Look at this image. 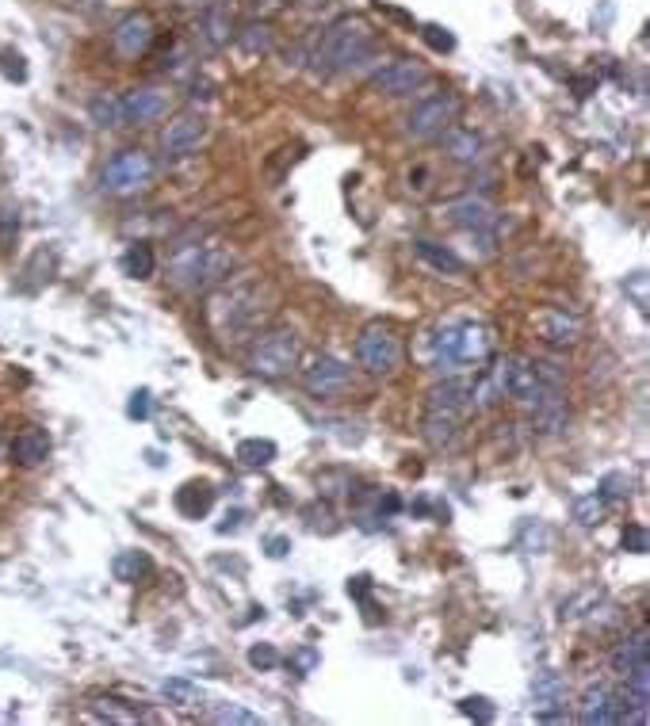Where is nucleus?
Returning <instances> with one entry per match:
<instances>
[{
    "label": "nucleus",
    "instance_id": "2eb2a0df",
    "mask_svg": "<svg viewBox=\"0 0 650 726\" xmlns=\"http://www.w3.org/2000/svg\"><path fill=\"white\" fill-rule=\"evenodd\" d=\"M169 115V92L161 88H134L130 96H123V119L127 127H146Z\"/></svg>",
    "mask_w": 650,
    "mask_h": 726
},
{
    "label": "nucleus",
    "instance_id": "bb28decb",
    "mask_svg": "<svg viewBox=\"0 0 650 726\" xmlns=\"http://www.w3.org/2000/svg\"><path fill=\"white\" fill-rule=\"evenodd\" d=\"M543 337L551 344H559V348H566V344H574L578 337H582V321L570 318V314H547V321H543Z\"/></svg>",
    "mask_w": 650,
    "mask_h": 726
},
{
    "label": "nucleus",
    "instance_id": "c9c22d12",
    "mask_svg": "<svg viewBox=\"0 0 650 726\" xmlns=\"http://www.w3.org/2000/svg\"><path fill=\"white\" fill-rule=\"evenodd\" d=\"M421 39L433 46L436 54H448V50H455V35L448 31V27H436V23L421 27Z\"/></svg>",
    "mask_w": 650,
    "mask_h": 726
},
{
    "label": "nucleus",
    "instance_id": "79ce46f5",
    "mask_svg": "<svg viewBox=\"0 0 650 726\" xmlns=\"http://www.w3.org/2000/svg\"><path fill=\"white\" fill-rule=\"evenodd\" d=\"M631 291H635V306L647 310V276H643V272H635V287H631Z\"/></svg>",
    "mask_w": 650,
    "mask_h": 726
},
{
    "label": "nucleus",
    "instance_id": "f8f14e48",
    "mask_svg": "<svg viewBox=\"0 0 650 726\" xmlns=\"http://www.w3.org/2000/svg\"><path fill=\"white\" fill-rule=\"evenodd\" d=\"M303 383L314 398L329 402V398H341V394L352 390V371L341 360H333V356H318V360L306 367Z\"/></svg>",
    "mask_w": 650,
    "mask_h": 726
},
{
    "label": "nucleus",
    "instance_id": "58836bf2",
    "mask_svg": "<svg viewBox=\"0 0 650 726\" xmlns=\"http://www.w3.org/2000/svg\"><path fill=\"white\" fill-rule=\"evenodd\" d=\"M150 409H153L150 390H134V394H130V402H127L130 421H146V417H150Z\"/></svg>",
    "mask_w": 650,
    "mask_h": 726
},
{
    "label": "nucleus",
    "instance_id": "37998d69",
    "mask_svg": "<svg viewBox=\"0 0 650 726\" xmlns=\"http://www.w3.org/2000/svg\"><path fill=\"white\" fill-rule=\"evenodd\" d=\"M287 551H291V539H283V535H272V539H268V555L272 558H283Z\"/></svg>",
    "mask_w": 650,
    "mask_h": 726
},
{
    "label": "nucleus",
    "instance_id": "f03ea898",
    "mask_svg": "<svg viewBox=\"0 0 650 726\" xmlns=\"http://www.w3.org/2000/svg\"><path fill=\"white\" fill-rule=\"evenodd\" d=\"M490 348H494V329L486 321H455L433 337V367L440 375H459L486 360Z\"/></svg>",
    "mask_w": 650,
    "mask_h": 726
},
{
    "label": "nucleus",
    "instance_id": "473e14b6",
    "mask_svg": "<svg viewBox=\"0 0 650 726\" xmlns=\"http://www.w3.org/2000/svg\"><path fill=\"white\" fill-rule=\"evenodd\" d=\"M238 43L245 54H268L272 50V27L268 23H253L238 35Z\"/></svg>",
    "mask_w": 650,
    "mask_h": 726
},
{
    "label": "nucleus",
    "instance_id": "72a5a7b5",
    "mask_svg": "<svg viewBox=\"0 0 650 726\" xmlns=\"http://www.w3.org/2000/svg\"><path fill=\"white\" fill-rule=\"evenodd\" d=\"M597 493H601L605 505H620V501H628L631 497V478L628 474H620V470H616V474H605Z\"/></svg>",
    "mask_w": 650,
    "mask_h": 726
},
{
    "label": "nucleus",
    "instance_id": "dca6fc26",
    "mask_svg": "<svg viewBox=\"0 0 650 726\" xmlns=\"http://www.w3.org/2000/svg\"><path fill=\"white\" fill-rule=\"evenodd\" d=\"M203 138H207V119L188 111V115H180V119L169 123L165 138H161V150L169 153V157H188V153L199 150Z\"/></svg>",
    "mask_w": 650,
    "mask_h": 726
},
{
    "label": "nucleus",
    "instance_id": "4468645a",
    "mask_svg": "<svg viewBox=\"0 0 650 726\" xmlns=\"http://www.w3.org/2000/svg\"><path fill=\"white\" fill-rule=\"evenodd\" d=\"M444 218L452 226H459V230H467V234H486L498 214H494V207L482 195H459L452 203H444Z\"/></svg>",
    "mask_w": 650,
    "mask_h": 726
},
{
    "label": "nucleus",
    "instance_id": "7ed1b4c3",
    "mask_svg": "<svg viewBox=\"0 0 650 726\" xmlns=\"http://www.w3.org/2000/svg\"><path fill=\"white\" fill-rule=\"evenodd\" d=\"M260 295H264V283H257V279L234 283L222 295H215V302L207 306V314H211V325H215L218 337L238 341L241 333H253L260 321L272 314V306H264Z\"/></svg>",
    "mask_w": 650,
    "mask_h": 726
},
{
    "label": "nucleus",
    "instance_id": "1a4fd4ad",
    "mask_svg": "<svg viewBox=\"0 0 650 726\" xmlns=\"http://www.w3.org/2000/svg\"><path fill=\"white\" fill-rule=\"evenodd\" d=\"M528 425H532L536 436H547V440L563 436L570 428V402H566L563 386H543L540 394L528 402Z\"/></svg>",
    "mask_w": 650,
    "mask_h": 726
},
{
    "label": "nucleus",
    "instance_id": "a211bd4d",
    "mask_svg": "<svg viewBox=\"0 0 650 726\" xmlns=\"http://www.w3.org/2000/svg\"><path fill=\"white\" fill-rule=\"evenodd\" d=\"M532 700H536V719H563L566 715V681L559 673H540L532 681Z\"/></svg>",
    "mask_w": 650,
    "mask_h": 726
},
{
    "label": "nucleus",
    "instance_id": "e433bc0d",
    "mask_svg": "<svg viewBox=\"0 0 650 726\" xmlns=\"http://www.w3.org/2000/svg\"><path fill=\"white\" fill-rule=\"evenodd\" d=\"M249 665H253V669H276V665H280V650H276L272 642H257V646L249 650Z\"/></svg>",
    "mask_w": 650,
    "mask_h": 726
},
{
    "label": "nucleus",
    "instance_id": "b1692460",
    "mask_svg": "<svg viewBox=\"0 0 650 726\" xmlns=\"http://www.w3.org/2000/svg\"><path fill=\"white\" fill-rule=\"evenodd\" d=\"M413 253L425 260L429 268H436L440 276H463V272H467V264L455 257L452 249H444V245H436V241H425V237L413 241Z\"/></svg>",
    "mask_w": 650,
    "mask_h": 726
},
{
    "label": "nucleus",
    "instance_id": "cd10ccee",
    "mask_svg": "<svg viewBox=\"0 0 650 726\" xmlns=\"http://www.w3.org/2000/svg\"><path fill=\"white\" fill-rule=\"evenodd\" d=\"M111 570H115V577H119V581L134 585V581H142V577L150 574L153 562L146 555H142V551H123V555H115Z\"/></svg>",
    "mask_w": 650,
    "mask_h": 726
},
{
    "label": "nucleus",
    "instance_id": "7c9ffc66",
    "mask_svg": "<svg viewBox=\"0 0 650 726\" xmlns=\"http://www.w3.org/2000/svg\"><path fill=\"white\" fill-rule=\"evenodd\" d=\"M608 505L601 501V493H582L578 501H574V520L582 524V528H597L601 520H605Z\"/></svg>",
    "mask_w": 650,
    "mask_h": 726
},
{
    "label": "nucleus",
    "instance_id": "a878e982",
    "mask_svg": "<svg viewBox=\"0 0 650 726\" xmlns=\"http://www.w3.org/2000/svg\"><path fill=\"white\" fill-rule=\"evenodd\" d=\"M459 417H448V413H433V409H425V440L433 444V448H448L455 436H459Z\"/></svg>",
    "mask_w": 650,
    "mask_h": 726
},
{
    "label": "nucleus",
    "instance_id": "c85d7f7f",
    "mask_svg": "<svg viewBox=\"0 0 650 726\" xmlns=\"http://www.w3.org/2000/svg\"><path fill=\"white\" fill-rule=\"evenodd\" d=\"M153 268H157V257H153L150 245H130L127 253H123V272H127L130 279H150Z\"/></svg>",
    "mask_w": 650,
    "mask_h": 726
},
{
    "label": "nucleus",
    "instance_id": "c756f323",
    "mask_svg": "<svg viewBox=\"0 0 650 726\" xmlns=\"http://www.w3.org/2000/svg\"><path fill=\"white\" fill-rule=\"evenodd\" d=\"M276 444H272V440H241L238 444V463L241 467H268V463H272V459H276Z\"/></svg>",
    "mask_w": 650,
    "mask_h": 726
},
{
    "label": "nucleus",
    "instance_id": "20e7f679",
    "mask_svg": "<svg viewBox=\"0 0 650 726\" xmlns=\"http://www.w3.org/2000/svg\"><path fill=\"white\" fill-rule=\"evenodd\" d=\"M234 268V249L226 245H180L169 260V279L180 291H215Z\"/></svg>",
    "mask_w": 650,
    "mask_h": 726
},
{
    "label": "nucleus",
    "instance_id": "ddd939ff",
    "mask_svg": "<svg viewBox=\"0 0 650 726\" xmlns=\"http://www.w3.org/2000/svg\"><path fill=\"white\" fill-rule=\"evenodd\" d=\"M429 409H433V413H448V417L467 421V417L475 413V386L467 383V379L448 375L444 383H436L433 390H429Z\"/></svg>",
    "mask_w": 650,
    "mask_h": 726
},
{
    "label": "nucleus",
    "instance_id": "f257e3e1",
    "mask_svg": "<svg viewBox=\"0 0 650 726\" xmlns=\"http://www.w3.org/2000/svg\"><path fill=\"white\" fill-rule=\"evenodd\" d=\"M375 58V35L364 20H341L325 31L314 54H310V69L318 77H333V73H352L364 69Z\"/></svg>",
    "mask_w": 650,
    "mask_h": 726
},
{
    "label": "nucleus",
    "instance_id": "a19ab883",
    "mask_svg": "<svg viewBox=\"0 0 650 726\" xmlns=\"http://www.w3.org/2000/svg\"><path fill=\"white\" fill-rule=\"evenodd\" d=\"M536 543L547 547V543H551V535H547L543 524H528V528H524V547H536Z\"/></svg>",
    "mask_w": 650,
    "mask_h": 726
},
{
    "label": "nucleus",
    "instance_id": "4c0bfd02",
    "mask_svg": "<svg viewBox=\"0 0 650 726\" xmlns=\"http://www.w3.org/2000/svg\"><path fill=\"white\" fill-rule=\"evenodd\" d=\"M459 711L471 715V719H478V723H490V719H494V707H490V700H482V696H467V700L459 704Z\"/></svg>",
    "mask_w": 650,
    "mask_h": 726
},
{
    "label": "nucleus",
    "instance_id": "c03bdc74",
    "mask_svg": "<svg viewBox=\"0 0 650 726\" xmlns=\"http://www.w3.org/2000/svg\"><path fill=\"white\" fill-rule=\"evenodd\" d=\"M368 577H356V581H348V597H356V600H364L368 597Z\"/></svg>",
    "mask_w": 650,
    "mask_h": 726
},
{
    "label": "nucleus",
    "instance_id": "aec40b11",
    "mask_svg": "<svg viewBox=\"0 0 650 726\" xmlns=\"http://www.w3.org/2000/svg\"><path fill=\"white\" fill-rule=\"evenodd\" d=\"M234 35V16L226 4H211L203 16H199V43L207 50H222Z\"/></svg>",
    "mask_w": 650,
    "mask_h": 726
},
{
    "label": "nucleus",
    "instance_id": "2f4dec72",
    "mask_svg": "<svg viewBox=\"0 0 650 726\" xmlns=\"http://www.w3.org/2000/svg\"><path fill=\"white\" fill-rule=\"evenodd\" d=\"M165 696L180 707H199L203 704V688L192 681H184V677H173V681H165Z\"/></svg>",
    "mask_w": 650,
    "mask_h": 726
},
{
    "label": "nucleus",
    "instance_id": "9d476101",
    "mask_svg": "<svg viewBox=\"0 0 650 726\" xmlns=\"http://www.w3.org/2000/svg\"><path fill=\"white\" fill-rule=\"evenodd\" d=\"M356 360L364 371L371 375H394L398 371V363H402V344L398 337L390 333V329H368L360 341H356Z\"/></svg>",
    "mask_w": 650,
    "mask_h": 726
},
{
    "label": "nucleus",
    "instance_id": "a18cd8bd",
    "mask_svg": "<svg viewBox=\"0 0 650 726\" xmlns=\"http://www.w3.org/2000/svg\"><path fill=\"white\" fill-rule=\"evenodd\" d=\"M295 665H299V669H303V673H310V669H314V665H318V654H314V650H310V646H306V650H299V658H295Z\"/></svg>",
    "mask_w": 650,
    "mask_h": 726
},
{
    "label": "nucleus",
    "instance_id": "49530a36",
    "mask_svg": "<svg viewBox=\"0 0 650 726\" xmlns=\"http://www.w3.org/2000/svg\"><path fill=\"white\" fill-rule=\"evenodd\" d=\"M226 520H230V524H218V532H238L241 520H245V513H241V509H238V513H230V516H226Z\"/></svg>",
    "mask_w": 650,
    "mask_h": 726
},
{
    "label": "nucleus",
    "instance_id": "0eeeda50",
    "mask_svg": "<svg viewBox=\"0 0 650 726\" xmlns=\"http://www.w3.org/2000/svg\"><path fill=\"white\" fill-rule=\"evenodd\" d=\"M459 119V96L455 92H433L421 104H413L406 115V134L413 142H433Z\"/></svg>",
    "mask_w": 650,
    "mask_h": 726
},
{
    "label": "nucleus",
    "instance_id": "393cba45",
    "mask_svg": "<svg viewBox=\"0 0 650 726\" xmlns=\"http://www.w3.org/2000/svg\"><path fill=\"white\" fill-rule=\"evenodd\" d=\"M88 115H92V123H96L100 130L127 127V119H123V100H119V96H111V92H100V96L88 104Z\"/></svg>",
    "mask_w": 650,
    "mask_h": 726
},
{
    "label": "nucleus",
    "instance_id": "423d86ee",
    "mask_svg": "<svg viewBox=\"0 0 650 726\" xmlns=\"http://www.w3.org/2000/svg\"><path fill=\"white\" fill-rule=\"evenodd\" d=\"M486 383H490V390L498 394V402L513 398L520 406H528V402L543 390L540 375H536V363L524 360V356H505V360H498L494 363V371L486 375Z\"/></svg>",
    "mask_w": 650,
    "mask_h": 726
},
{
    "label": "nucleus",
    "instance_id": "f3484780",
    "mask_svg": "<svg viewBox=\"0 0 650 726\" xmlns=\"http://www.w3.org/2000/svg\"><path fill=\"white\" fill-rule=\"evenodd\" d=\"M157 39V31H153V20L150 16H142V12H134L127 20L115 27V35H111V46L123 54V58H142L146 50L153 46Z\"/></svg>",
    "mask_w": 650,
    "mask_h": 726
},
{
    "label": "nucleus",
    "instance_id": "6ab92c4d",
    "mask_svg": "<svg viewBox=\"0 0 650 726\" xmlns=\"http://www.w3.org/2000/svg\"><path fill=\"white\" fill-rule=\"evenodd\" d=\"M8 459L16 463V467H39L50 459V436H46L43 428H23L12 436V444H8Z\"/></svg>",
    "mask_w": 650,
    "mask_h": 726
},
{
    "label": "nucleus",
    "instance_id": "6e6552de",
    "mask_svg": "<svg viewBox=\"0 0 650 726\" xmlns=\"http://www.w3.org/2000/svg\"><path fill=\"white\" fill-rule=\"evenodd\" d=\"M153 180V157L142 150H123L111 157L104 169V192L108 195H134Z\"/></svg>",
    "mask_w": 650,
    "mask_h": 726
},
{
    "label": "nucleus",
    "instance_id": "f704fd0d",
    "mask_svg": "<svg viewBox=\"0 0 650 726\" xmlns=\"http://www.w3.org/2000/svg\"><path fill=\"white\" fill-rule=\"evenodd\" d=\"M211 719H215V723H234V726H260V715H253V711H245V707H238V704L211 707Z\"/></svg>",
    "mask_w": 650,
    "mask_h": 726
},
{
    "label": "nucleus",
    "instance_id": "4be33fe9",
    "mask_svg": "<svg viewBox=\"0 0 650 726\" xmlns=\"http://www.w3.org/2000/svg\"><path fill=\"white\" fill-rule=\"evenodd\" d=\"M440 142H444V153L459 161V165H478L482 161V138H478L475 130H463V127H448L440 134Z\"/></svg>",
    "mask_w": 650,
    "mask_h": 726
},
{
    "label": "nucleus",
    "instance_id": "ea45409f",
    "mask_svg": "<svg viewBox=\"0 0 650 726\" xmlns=\"http://www.w3.org/2000/svg\"><path fill=\"white\" fill-rule=\"evenodd\" d=\"M624 551H631V555H647V551H650L647 528H639V524H631L628 532H624Z\"/></svg>",
    "mask_w": 650,
    "mask_h": 726
},
{
    "label": "nucleus",
    "instance_id": "39448f33",
    "mask_svg": "<svg viewBox=\"0 0 650 726\" xmlns=\"http://www.w3.org/2000/svg\"><path fill=\"white\" fill-rule=\"evenodd\" d=\"M295 363H299V337H295V329H272L249 352V371L260 375V379H283V375L295 371Z\"/></svg>",
    "mask_w": 650,
    "mask_h": 726
},
{
    "label": "nucleus",
    "instance_id": "412c9836",
    "mask_svg": "<svg viewBox=\"0 0 650 726\" xmlns=\"http://www.w3.org/2000/svg\"><path fill=\"white\" fill-rule=\"evenodd\" d=\"M176 513L188 516V520H203V516L211 513V505H215V486L211 482H184L180 490H176Z\"/></svg>",
    "mask_w": 650,
    "mask_h": 726
},
{
    "label": "nucleus",
    "instance_id": "5701e85b",
    "mask_svg": "<svg viewBox=\"0 0 650 726\" xmlns=\"http://www.w3.org/2000/svg\"><path fill=\"white\" fill-rule=\"evenodd\" d=\"M639 665H650V642H647V631H639V635H631L616 646V654H612V669L620 673V677H628L631 669H639Z\"/></svg>",
    "mask_w": 650,
    "mask_h": 726
},
{
    "label": "nucleus",
    "instance_id": "9b49d317",
    "mask_svg": "<svg viewBox=\"0 0 650 726\" xmlns=\"http://www.w3.org/2000/svg\"><path fill=\"white\" fill-rule=\"evenodd\" d=\"M429 85V69L413 58H398V62L383 65L375 77H371V88L379 96H413Z\"/></svg>",
    "mask_w": 650,
    "mask_h": 726
}]
</instances>
